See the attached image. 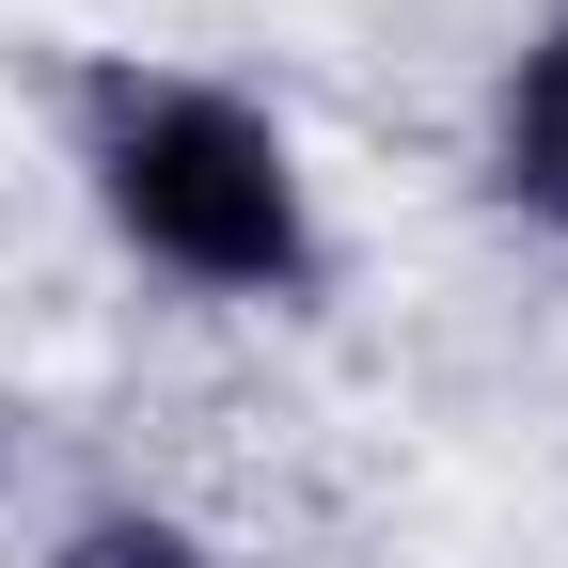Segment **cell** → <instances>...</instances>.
Returning a JSON list of instances; mask_svg holds the SVG:
<instances>
[{
	"label": "cell",
	"instance_id": "1",
	"mask_svg": "<svg viewBox=\"0 0 568 568\" xmlns=\"http://www.w3.org/2000/svg\"><path fill=\"white\" fill-rule=\"evenodd\" d=\"M80 142H95V205L190 284L222 301H301L316 284V205L284 126L222 80H159V63H95L80 80Z\"/></svg>",
	"mask_w": 568,
	"mask_h": 568
},
{
	"label": "cell",
	"instance_id": "2",
	"mask_svg": "<svg viewBox=\"0 0 568 568\" xmlns=\"http://www.w3.org/2000/svg\"><path fill=\"white\" fill-rule=\"evenodd\" d=\"M506 190L537 222H568V32H537L521 80H506Z\"/></svg>",
	"mask_w": 568,
	"mask_h": 568
},
{
	"label": "cell",
	"instance_id": "3",
	"mask_svg": "<svg viewBox=\"0 0 568 568\" xmlns=\"http://www.w3.org/2000/svg\"><path fill=\"white\" fill-rule=\"evenodd\" d=\"M48 568H222V552H205L190 521H159V506H111V521H80V537H63Z\"/></svg>",
	"mask_w": 568,
	"mask_h": 568
}]
</instances>
